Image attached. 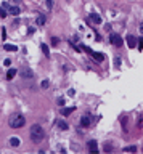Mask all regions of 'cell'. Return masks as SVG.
I'll return each mask as SVG.
<instances>
[{
	"mask_svg": "<svg viewBox=\"0 0 143 154\" xmlns=\"http://www.w3.org/2000/svg\"><path fill=\"white\" fill-rule=\"evenodd\" d=\"M121 63H122V61H121V58H119V56H116V58H114V66H116L117 69L121 67Z\"/></svg>",
	"mask_w": 143,
	"mask_h": 154,
	"instance_id": "20",
	"label": "cell"
},
{
	"mask_svg": "<svg viewBox=\"0 0 143 154\" xmlns=\"http://www.w3.org/2000/svg\"><path fill=\"white\" fill-rule=\"evenodd\" d=\"M10 144H11L13 148H18V146H20V138H16V137L10 138Z\"/></svg>",
	"mask_w": 143,
	"mask_h": 154,
	"instance_id": "15",
	"label": "cell"
},
{
	"mask_svg": "<svg viewBox=\"0 0 143 154\" xmlns=\"http://www.w3.org/2000/svg\"><path fill=\"white\" fill-rule=\"evenodd\" d=\"M74 109H76L74 106H71V108H64L61 112H63V116H69V114H72V112H74Z\"/></svg>",
	"mask_w": 143,
	"mask_h": 154,
	"instance_id": "16",
	"label": "cell"
},
{
	"mask_svg": "<svg viewBox=\"0 0 143 154\" xmlns=\"http://www.w3.org/2000/svg\"><path fill=\"white\" fill-rule=\"evenodd\" d=\"M140 32H141V34H143V21H141V23H140Z\"/></svg>",
	"mask_w": 143,
	"mask_h": 154,
	"instance_id": "31",
	"label": "cell"
},
{
	"mask_svg": "<svg viewBox=\"0 0 143 154\" xmlns=\"http://www.w3.org/2000/svg\"><path fill=\"white\" fill-rule=\"evenodd\" d=\"M58 104L63 106V104H64V100H63V98H58Z\"/></svg>",
	"mask_w": 143,
	"mask_h": 154,
	"instance_id": "29",
	"label": "cell"
},
{
	"mask_svg": "<svg viewBox=\"0 0 143 154\" xmlns=\"http://www.w3.org/2000/svg\"><path fill=\"white\" fill-rule=\"evenodd\" d=\"M109 42H111V45H114V47H122V45H124V40H122V37H121L119 34H111V35H109Z\"/></svg>",
	"mask_w": 143,
	"mask_h": 154,
	"instance_id": "4",
	"label": "cell"
},
{
	"mask_svg": "<svg viewBox=\"0 0 143 154\" xmlns=\"http://www.w3.org/2000/svg\"><path fill=\"white\" fill-rule=\"evenodd\" d=\"M58 129H60L61 132H66V130H68V129H69V125H68V124H66L64 120H60V122H58Z\"/></svg>",
	"mask_w": 143,
	"mask_h": 154,
	"instance_id": "12",
	"label": "cell"
},
{
	"mask_svg": "<svg viewBox=\"0 0 143 154\" xmlns=\"http://www.w3.org/2000/svg\"><path fill=\"white\" fill-rule=\"evenodd\" d=\"M58 38H56V37H52V45H58Z\"/></svg>",
	"mask_w": 143,
	"mask_h": 154,
	"instance_id": "26",
	"label": "cell"
},
{
	"mask_svg": "<svg viewBox=\"0 0 143 154\" xmlns=\"http://www.w3.org/2000/svg\"><path fill=\"white\" fill-rule=\"evenodd\" d=\"M68 95H69V96H74V95H76V92H74V90H72V88H71V90H69V92H68Z\"/></svg>",
	"mask_w": 143,
	"mask_h": 154,
	"instance_id": "28",
	"label": "cell"
},
{
	"mask_svg": "<svg viewBox=\"0 0 143 154\" xmlns=\"http://www.w3.org/2000/svg\"><path fill=\"white\" fill-rule=\"evenodd\" d=\"M48 85H50V82H48V80H42V84H40L42 88H48Z\"/></svg>",
	"mask_w": 143,
	"mask_h": 154,
	"instance_id": "24",
	"label": "cell"
},
{
	"mask_svg": "<svg viewBox=\"0 0 143 154\" xmlns=\"http://www.w3.org/2000/svg\"><path fill=\"white\" fill-rule=\"evenodd\" d=\"M40 50H42V53H43L45 56H48V55H50V52H48V47H47V43H42V45H40Z\"/></svg>",
	"mask_w": 143,
	"mask_h": 154,
	"instance_id": "18",
	"label": "cell"
},
{
	"mask_svg": "<svg viewBox=\"0 0 143 154\" xmlns=\"http://www.w3.org/2000/svg\"><path fill=\"white\" fill-rule=\"evenodd\" d=\"M122 151H124V152H135V151H137V146H135V144H132V146H126Z\"/></svg>",
	"mask_w": 143,
	"mask_h": 154,
	"instance_id": "17",
	"label": "cell"
},
{
	"mask_svg": "<svg viewBox=\"0 0 143 154\" xmlns=\"http://www.w3.org/2000/svg\"><path fill=\"white\" fill-rule=\"evenodd\" d=\"M31 140H32V143H40L43 138H45V130L40 127L39 124H34L32 127H31Z\"/></svg>",
	"mask_w": 143,
	"mask_h": 154,
	"instance_id": "1",
	"label": "cell"
},
{
	"mask_svg": "<svg viewBox=\"0 0 143 154\" xmlns=\"http://www.w3.org/2000/svg\"><path fill=\"white\" fill-rule=\"evenodd\" d=\"M127 45H129V48H135L137 47V38L133 37V35H127Z\"/></svg>",
	"mask_w": 143,
	"mask_h": 154,
	"instance_id": "7",
	"label": "cell"
},
{
	"mask_svg": "<svg viewBox=\"0 0 143 154\" xmlns=\"http://www.w3.org/2000/svg\"><path fill=\"white\" fill-rule=\"evenodd\" d=\"M90 19H92L95 24H101V21H103L101 16H100V15H95V13H92V15H90Z\"/></svg>",
	"mask_w": 143,
	"mask_h": 154,
	"instance_id": "9",
	"label": "cell"
},
{
	"mask_svg": "<svg viewBox=\"0 0 143 154\" xmlns=\"http://www.w3.org/2000/svg\"><path fill=\"white\" fill-rule=\"evenodd\" d=\"M90 124H92L90 116H87V114H85V116H82V117H80V125H82V127H89Z\"/></svg>",
	"mask_w": 143,
	"mask_h": 154,
	"instance_id": "6",
	"label": "cell"
},
{
	"mask_svg": "<svg viewBox=\"0 0 143 154\" xmlns=\"http://www.w3.org/2000/svg\"><path fill=\"white\" fill-rule=\"evenodd\" d=\"M103 149H104V152H111V151H113V146H111L109 143H106V144L103 146Z\"/></svg>",
	"mask_w": 143,
	"mask_h": 154,
	"instance_id": "21",
	"label": "cell"
},
{
	"mask_svg": "<svg viewBox=\"0 0 143 154\" xmlns=\"http://www.w3.org/2000/svg\"><path fill=\"white\" fill-rule=\"evenodd\" d=\"M20 13H21L20 7H8V15H11V16H18Z\"/></svg>",
	"mask_w": 143,
	"mask_h": 154,
	"instance_id": "8",
	"label": "cell"
},
{
	"mask_svg": "<svg viewBox=\"0 0 143 154\" xmlns=\"http://www.w3.org/2000/svg\"><path fill=\"white\" fill-rule=\"evenodd\" d=\"M121 122H122V127H124V132H126V130H127V117H124V119H122Z\"/></svg>",
	"mask_w": 143,
	"mask_h": 154,
	"instance_id": "25",
	"label": "cell"
},
{
	"mask_svg": "<svg viewBox=\"0 0 143 154\" xmlns=\"http://www.w3.org/2000/svg\"><path fill=\"white\" fill-rule=\"evenodd\" d=\"M47 23V16L45 15H39V16H37V24H39V26H43Z\"/></svg>",
	"mask_w": 143,
	"mask_h": 154,
	"instance_id": "10",
	"label": "cell"
},
{
	"mask_svg": "<svg viewBox=\"0 0 143 154\" xmlns=\"http://www.w3.org/2000/svg\"><path fill=\"white\" fill-rule=\"evenodd\" d=\"M20 75H21V79L31 80V79H34V71H32V69H29L27 66H23L21 69H20Z\"/></svg>",
	"mask_w": 143,
	"mask_h": 154,
	"instance_id": "3",
	"label": "cell"
},
{
	"mask_svg": "<svg viewBox=\"0 0 143 154\" xmlns=\"http://www.w3.org/2000/svg\"><path fill=\"white\" fill-rule=\"evenodd\" d=\"M138 40H140V43H138V50H143V37L138 38Z\"/></svg>",
	"mask_w": 143,
	"mask_h": 154,
	"instance_id": "27",
	"label": "cell"
},
{
	"mask_svg": "<svg viewBox=\"0 0 143 154\" xmlns=\"http://www.w3.org/2000/svg\"><path fill=\"white\" fill-rule=\"evenodd\" d=\"M5 66L10 67V66H11V61H10V60H5Z\"/></svg>",
	"mask_w": 143,
	"mask_h": 154,
	"instance_id": "30",
	"label": "cell"
},
{
	"mask_svg": "<svg viewBox=\"0 0 143 154\" xmlns=\"http://www.w3.org/2000/svg\"><path fill=\"white\" fill-rule=\"evenodd\" d=\"M89 151H90L92 154H97V152H98V144H97V141H95V140L89 141Z\"/></svg>",
	"mask_w": 143,
	"mask_h": 154,
	"instance_id": "5",
	"label": "cell"
},
{
	"mask_svg": "<svg viewBox=\"0 0 143 154\" xmlns=\"http://www.w3.org/2000/svg\"><path fill=\"white\" fill-rule=\"evenodd\" d=\"M80 48H82V50H84V52H87V53H89V55H92V53H93V50H92V48H89V47H87V45H82V47H80Z\"/></svg>",
	"mask_w": 143,
	"mask_h": 154,
	"instance_id": "22",
	"label": "cell"
},
{
	"mask_svg": "<svg viewBox=\"0 0 143 154\" xmlns=\"http://www.w3.org/2000/svg\"><path fill=\"white\" fill-rule=\"evenodd\" d=\"M45 7L48 10H52L53 8V0H45Z\"/></svg>",
	"mask_w": 143,
	"mask_h": 154,
	"instance_id": "23",
	"label": "cell"
},
{
	"mask_svg": "<svg viewBox=\"0 0 143 154\" xmlns=\"http://www.w3.org/2000/svg\"><path fill=\"white\" fill-rule=\"evenodd\" d=\"M7 15H8V10L5 7H2L0 8V18H7Z\"/></svg>",
	"mask_w": 143,
	"mask_h": 154,
	"instance_id": "19",
	"label": "cell"
},
{
	"mask_svg": "<svg viewBox=\"0 0 143 154\" xmlns=\"http://www.w3.org/2000/svg\"><path fill=\"white\" fill-rule=\"evenodd\" d=\"M16 72H18L16 69H8V72H7V79H8V80H11L13 77L16 75Z\"/></svg>",
	"mask_w": 143,
	"mask_h": 154,
	"instance_id": "14",
	"label": "cell"
},
{
	"mask_svg": "<svg viewBox=\"0 0 143 154\" xmlns=\"http://www.w3.org/2000/svg\"><path fill=\"white\" fill-rule=\"evenodd\" d=\"M8 124H10L11 129H21L23 125L26 124V119L23 117L21 114H13L10 117V120H8Z\"/></svg>",
	"mask_w": 143,
	"mask_h": 154,
	"instance_id": "2",
	"label": "cell"
},
{
	"mask_svg": "<svg viewBox=\"0 0 143 154\" xmlns=\"http://www.w3.org/2000/svg\"><path fill=\"white\" fill-rule=\"evenodd\" d=\"M3 48H5L7 52H16V50H18V47H16V45H11V43H5Z\"/></svg>",
	"mask_w": 143,
	"mask_h": 154,
	"instance_id": "13",
	"label": "cell"
},
{
	"mask_svg": "<svg viewBox=\"0 0 143 154\" xmlns=\"http://www.w3.org/2000/svg\"><path fill=\"white\" fill-rule=\"evenodd\" d=\"M92 56H93L97 61H100V63L104 60V55H103V53H98V52H93V53H92Z\"/></svg>",
	"mask_w": 143,
	"mask_h": 154,
	"instance_id": "11",
	"label": "cell"
}]
</instances>
